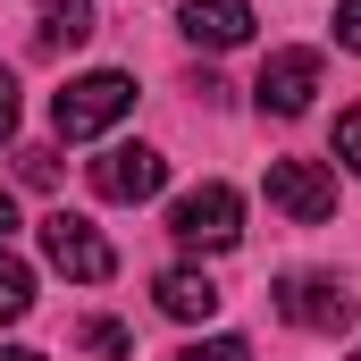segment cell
Listing matches in <instances>:
<instances>
[{
  "mask_svg": "<svg viewBox=\"0 0 361 361\" xmlns=\"http://www.w3.org/2000/svg\"><path fill=\"white\" fill-rule=\"evenodd\" d=\"M126 109H135V76H118V68H92V76H76V85L51 101V126H59L68 143H92V135H109Z\"/></svg>",
  "mask_w": 361,
  "mask_h": 361,
  "instance_id": "obj_1",
  "label": "cell"
},
{
  "mask_svg": "<svg viewBox=\"0 0 361 361\" xmlns=\"http://www.w3.org/2000/svg\"><path fill=\"white\" fill-rule=\"evenodd\" d=\"M169 235L193 244V252H227V244L244 235V193H235V185H193V193H177Z\"/></svg>",
  "mask_w": 361,
  "mask_h": 361,
  "instance_id": "obj_2",
  "label": "cell"
},
{
  "mask_svg": "<svg viewBox=\"0 0 361 361\" xmlns=\"http://www.w3.org/2000/svg\"><path fill=\"white\" fill-rule=\"evenodd\" d=\"M42 261L59 277H76V286H101V277L118 269V252L101 244V227L76 219V210H51V219H42Z\"/></svg>",
  "mask_w": 361,
  "mask_h": 361,
  "instance_id": "obj_3",
  "label": "cell"
},
{
  "mask_svg": "<svg viewBox=\"0 0 361 361\" xmlns=\"http://www.w3.org/2000/svg\"><path fill=\"white\" fill-rule=\"evenodd\" d=\"M277 319H294V328H311V336H336V328L361 319V302L336 286V277L294 269V277H277Z\"/></svg>",
  "mask_w": 361,
  "mask_h": 361,
  "instance_id": "obj_4",
  "label": "cell"
},
{
  "mask_svg": "<svg viewBox=\"0 0 361 361\" xmlns=\"http://www.w3.org/2000/svg\"><path fill=\"white\" fill-rule=\"evenodd\" d=\"M169 185V160L152 152V143H109L101 160H92V193L101 202H152Z\"/></svg>",
  "mask_w": 361,
  "mask_h": 361,
  "instance_id": "obj_5",
  "label": "cell"
},
{
  "mask_svg": "<svg viewBox=\"0 0 361 361\" xmlns=\"http://www.w3.org/2000/svg\"><path fill=\"white\" fill-rule=\"evenodd\" d=\"M269 202L294 227H319V219H336V177L319 160H269Z\"/></svg>",
  "mask_w": 361,
  "mask_h": 361,
  "instance_id": "obj_6",
  "label": "cell"
},
{
  "mask_svg": "<svg viewBox=\"0 0 361 361\" xmlns=\"http://www.w3.org/2000/svg\"><path fill=\"white\" fill-rule=\"evenodd\" d=\"M311 92H319V51H269V59H261L252 101H261L269 118H302V109H311Z\"/></svg>",
  "mask_w": 361,
  "mask_h": 361,
  "instance_id": "obj_7",
  "label": "cell"
},
{
  "mask_svg": "<svg viewBox=\"0 0 361 361\" xmlns=\"http://www.w3.org/2000/svg\"><path fill=\"white\" fill-rule=\"evenodd\" d=\"M177 25L193 51H235V42H252V0H185Z\"/></svg>",
  "mask_w": 361,
  "mask_h": 361,
  "instance_id": "obj_8",
  "label": "cell"
},
{
  "mask_svg": "<svg viewBox=\"0 0 361 361\" xmlns=\"http://www.w3.org/2000/svg\"><path fill=\"white\" fill-rule=\"evenodd\" d=\"M152 294H160V311H169V319H185V328L219 311V286H210L202 269H160V286H152Z\"/></svg>",
  "mask_w": 361,
  "mask_h": 361,
  "instance_id": "obj_9",
  "label": "cell"
},
{
  "mask_svg": "<svg viewBox=\"0 0 361 361\" xmlns=\"http://www.w3.org/2000/svg\"><path fill=\"white\" fill-rule=\"evenodd\" d=\"M85 34H92V0H42V25H34L42 51H76Z\"/></svg>",
  "mask_w": 361,
  "mask_h": 361,
  "instance_id": "obj_10",
  "label": "cell"
},
{
  "mask_svg": "<svg viewBox=\"0 0 361 361\" xmlns=\"http://www.w3.org/2000/svg\"><path fill=\"white\" fill-rule=\"evenodd\" d=\"M25 311H34V269L0 244V319H25Z\"/></svg>",
  "mask_w": 361,
  "mask_h": 361,
  "instance_id": "obj_11",
  "label": "cell"
},
{
  "mask_svg": "<svg viewBox=\"0 0 361 361\" xmlns=\"http://www.w3.org/2000/svg\"><path fill=\"white\" fill-rule=\"evenodd\" d=\"M85 353H101V361H126L135 345H126V328H118V319H85Z\"/></svg>",
  "mask_w": 361,
  "mask_h": 361,
  "instance_id": "obj_12",
  "label": "cell"
},
{
  "mask_svg": "<svg viewBox=\"0 0 361 361\" xmlns=\"http://www.w3.org/2000/svg\"><path fill=\"white\" fill-rule=\"evenodd\" d=\"M177 361H252V345H244V336H202V345H185Z\"/></svg>",
  "mask_w": 361,
  "mask_h": 361,
  "instance_id": "obj_13",
  "label": "cell"
},
{
  "mask_svg": "<svg viewBox=\"0 0 361 361\" xmlns=\"http://www.w3.org/2000/svg\"><path fill=\"white\" fill-rule=\"evenodd\" d=\"M336 160L361 177V109H345V118H336Z\"/></svg>",
  "mask_w": 361,
  "mask_h": 361,
  "instance_id": "obj_14",
  "label": "cell"
},
{
  "mask_svg": "<svg viewBox=\"0 0 361 361\" xmlns=\"http://www.w3.org/2000/svg\"><path fill=\"white\" fill-rule=\"evenodd\" d=\"M336 42L361 51V0H336Z\"/></svg>",
  "mask_w": 361,
  "mask_h": 361,
  "instance_id": "obj_15",
  "label": "cell"
},
{
  "mask_svg": "<svg viewBox=\"0 0 361 361\" xmlns=\"http://www.w3.org/2000/svg\"><path fill=\"white\" fill-rule=\"evenodd\" d=\"M8 135H17V76L0 68V143H8Z\"/></svg>",
  "mask_w": 361,
  "mask_h": 361,
  "instance_id": "obj_16",
  "label": "cell"
},
{
  "mask_svg": "<svg viewBox=\"0 0 361 361\" xmlns=\"http://www.w3.org/2000/svg\"><path fill=\"white\" fill-rule=\"evenodd\" d=\"M17 169H25V185H51V177H59V160H51V152H17Z\"/></svg>",
  "mask_w": 361,
  "mask_h": 361,
  "instance_id": "obj_17",
  "label": "cell"
},
{
  "mask_svg": "<svg viewBox=\"0 0 361 361\" xmlns=\"http://www.w3.org/2000/svg\"><path fill=\"white\" fill-rule=\"evenodd\" d=\"M8 235H17V202L0 193V244H8Z\"/></svg>",
  "mask_w": 361,
  "mask_h": 361,
  "instance_id": "obj_18",
  "label": "cell"
},
{
  "mask_svg": "<svg viewBox=\"0 0 361 361\" xmlns=\"http://www.w3.org/2000/svg\"><path fill=\"white\" fill-rule=\"evenodd\" d=\"M0 361H42V353H25V345H0Z\"/></svg>",
  "mask_w": 361,
  "mask_h": 361,
  "instance_id": "obj_19",
  "label": "cell"
},
{
  "mask_svg": "<svg viewBox=\"0 0 361 361\" xmlns=\"http://www.w3.org/2000/svg\"><path fill=\"white\" fill-rule=\"evenodd\" d=\"M353 361H361V345H353Z\"/></svg>",
  "mask_w": 361,
  "mask_h": 361,
  "instance_id": "obj_20",
  "label": "cell"
}]
</instances>
